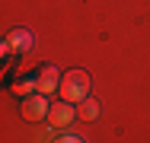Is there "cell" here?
<instances>
[{
    "label": "cell",
    "instance_id": "cell-1",
    "mask_svg": "<svg viewBox=\"0 0 150 143\" xmlns=\"http://www.w3.org/2000/svg\"><path fill=\"white\" fill-rule=\"evenodd\" d=\"M61 99L64 102H74V105H80L83 99H90V76L83 73V70H70V73H64L61 76Z\"/></svg>",
    "mask_w": 150,
    "mask_h": 143
},
{
    "label": "cell",
    "instance_id": "cell-2",
    "mask_svg": "<svg viewBox=\"0 0 150 143\" xmlns=\"http://www.w3.org/2000/svg\"><path fill=\"white\" fill-rule=\"evenodd\" d=\"M19 111H23V118L26 121H45L48 118V111H51V105H48V95H42V92H32V95H26L23 102H19Z\"/></svg>",
    "mask_w": 150,
    "mask_h": 143
},
{
    "label": "cell",
    "instance_id": "cell-3",
    "mask_svg": "<svg viewBox=\"0 0 150 143\" xmlns=\"http://www.w3.org/2000/svg\"><path fill=\"white\" fill-rule=\"evenodd\" d=\"M77 118V105L74 102H51V111H48V124L54 127V130H61V127H70V121Z\"/></svg>",
    "mask_w": 150,
    "mask_h": 143
},
{
    "label": "cell",
    "instance_id": "cell-4",
    "mask_svg": "<svg viewBox=\"0 0 150 143\" xmlns=\"http://www.w3.org/2000/svg\"><path fill=\"white\" fill-rule=\"evenodd\" d=\"M32 45H35V38H32L29 29H16V32H10L6 35V41H3V54H10V51H19V54H26V51H32Z\"/></svg>",
    "mask_w": 150,
    "mask_h": 143
},
{
    "label": "cell",
    "instance_id": "cell-5",
    "mask_svg": "<svg viewBox=\"0 0 150 143\" xmlns=\"http://www.w3.org/2000/svg\"><path fill=\"white\" fill-rule=\"evenodd\" d=\"M35 83H38V92L42 95H51L54 89H61V70L58 67H42L38 76H35Z\"/></svg>",
    "mask_w": 150,
    "mask_h": 143
},
{
    "label": "cell",
    "instance_id": "cell-6",
    "mask_svg": "<svg viewBox=\"0 0 150 143\" xmlns=\"http://www.w3.org/2000/svg\"><path fill=\"white\" fill-rule=\"evenodd\" d=\"M77 118H83V121H96V118H99V102H96V99H83V102L77 105Z\"/></svg>",
    "mask_w": 150,
    "mask_h": 143
},
{
    "label": "cell",
    "instance_id": "cell-7",
    "mask_svg": "<svg viewBox=\"0 0 150 143\" xmlns=\"http://www.w3.org/2000/svg\"><path fill=\"white\" fill-rule=\"evenodd\" d=\"M32 92H38V83L35 80H16L13 83V95H19V99H26Z\"/></svg>",
    "mask_w": 150,
    "mask_h": 143
},
{
    "label": "cell",
    "instance_id": "cell-8",
    "mask_svg": "<svg viewBox=\"0 0 150 143\" xmlns=\"http://www.w3.org/2000/svg\"><path fill=\"white\" fill-rule=\"evenodd\" d=\"M54 143H83V140H80L77 134H61V137H58Z\"/></svg>",
    "mask_w": 150,
    "mask_h": 143
}]
</instances>
